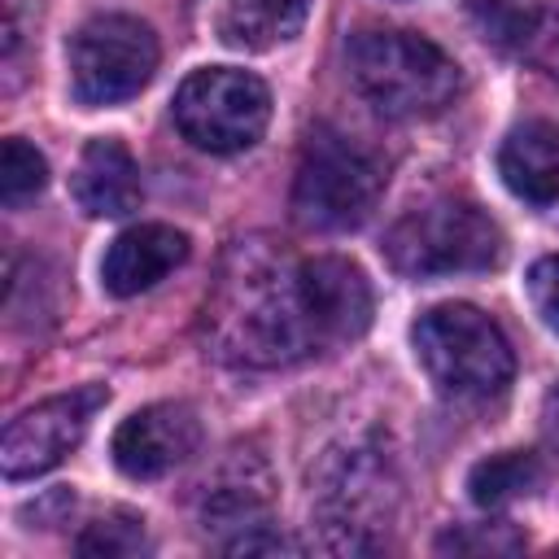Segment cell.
Instances as JSON below:
<instances>
[{"label":"cell","instance_id":"cell-1","mask_svg":"<svg viewBox=\"0 0 559 559\" xmlns=\"http://www.w3.org/2000/svg\"><path fill=\"white\" fill-rule=\"evenodd\" d=\"M201 323L214 358L231 367H288L319 349L301 301V262L262 236L223 253Z\"/></svg>","mask_w":559,"mask_h":559},{"label":"cell","instance_id":"cell-2","mask_svg":"<svg viewBox=\"0 0 559 559\" xmlns=\"http://www.w3.org/2000/svg\"><path fill=\"white\" fill-rule=\"evenodd\" d=\"M345 61L354 87L389 118H432L463 87L454 57L415 31H358L345 44Z\"/></svg>","mask_w":559,"mask_h":559},{"label":"cell","instance_id":"cell-3","mask_svg":"<svg viewBox=\"0 0 559 559\" xmlns=\"http://www.w3.org/2000/svg\"><path fill=\"white\" fill-rule=\"evenodd\" d=\"M411 345L437 393L454 402H489L515 376V354L502 328L467 301H445L424 310L419 323L411 328Z\"/></svg>","mask_w":559,"mask_h":559},{"label":"cell","instance_id":"cell-4","mask_svg":"<svg viewBox=\"0 0 559 559\" xmlns=\"http://www.w3.org/2000/svg\"><path fill=\"white\" fill-rule=\"evenodd\" d=\"M502 258V227L472 201H428L384 231V262L406 280L493 271Z\"/></svg>","mask_w":559,"mask_h":559},{"label":"cell","instance_id":"cell-5","mask_svg":"<svg viewBox=\"0 0 559 559\" xmlns=\"http://www.w3.org/2000/svg\"><path fill=\"white\" fill-rule=\"evenodd\" d=\"M384 192L380 162L332 127H314L297 175H293V218L306 231H349L371 218Z\"/></svg>","mask_w":559,"mask_h":559},{"label":"cell","instance_id":"cell-6","mask_svg":"<svg viewBox=\"0 0 559 559\" xmlns=\"http://www.w3.org/2000/svg\"><path fill=\"white\" fill-rule=\"evenodd\" d=\"M271 122V87L236 66L192 70L175 92V127L205 153H240Z\"/></svg>","mask_w":559,"mask_h":559},{"label":"cell","instance_id":"cell-7","mask_svg":"<svg viewBox=\"0 0 559 559\" xmlns=\"http://www.w3.org/2000/svg\"><path fill=\"white\" fill-rule=\"evenodd\" d=\"M70 92L79 105H118L148 87L157 35L127 13H96L70 35Z\"/></svg>","mask_w":559,"mask_h":559},{"label":"cell","instance_id":"cell-8","mask_svg":"<svg viewBox=\"0 0 559 559\" xmlns=\"http://www.w3.org/2000/svg\"><path fill=\"white\" fill-rule=\"evenodd\" d=\"M393 467L380 450L371 445H349V450H332L323 472H319V515L328 528H336L341 537L332 542V550H367V533L376 528V520L393 515Z\"/></svg>","mask_w":559,"mask_h":559},{"label":"cell","instance_id":"cell-9","mask_svg":"<svg viewBox=\"0 0 559 559\" xmlns=\"http://www.w3.org/2000/svg\"><path fill=\"white\" fill-rule=\"evenodd\" d=\"M105 402H109V389L105 384H87V389L57 393V397L22 411L4 428V441H0V467H4V476L9 480H31V476L52 472L83 441L92 415Z\"/></svg>","mask_w":559,"mask_h":559},{"label":"cell","instance_id":"cell-10","mask_svg":"<svg viewBox=\"0 0 559 559\" xmlns=\"http://www.w3.org/2000/svg\"><path fill=\"white\" fill-rule=\"evenodd\" d=\"M201 445V419L183 402H153L127 415L109 441V454L131 480H162L188 463Z\"/></svg>","mask_w":559,"mask_h":559},{"label":"cell","instance_id":"cell-11","mask_svg":"<svg viewBox=\"0 0 559 559\" xmlns=\"http://www.w3.org/2000/svg\"><path fill=\"white\" fill-rule=\"evenodd\" d=\"M301 301H306V319L319 349L358 341L371 328V310H376L362 266L336 253L301 262Z\"/></svg>","mask_w":559,"mask_h":559},{"label":"cell","instance_id":"cell-12","mask_svg":"<svg viewBox=\"0 0 559 559\" xmlns=\"http://www.w3.org/2000/svg\"><path fill=\"white\" fill-rule=\"evenodd\" d=\"M188 262V236L170 223H135L114 236L100 262V284L114 297H135L162 284L175 266Z\"/></svg>","mask_w":559,"mask_h":559},{"label":"cell","instance_id":"cell-13","mask_svg":"<svg viewBox=\"0 0 559 559\" xmlns=\"http://www.w3.org/2000/svg\"><path fill=\"white\" fill-rule=\"evenodd\" d=\"M70 192L79 201L83 214L92 218H122L140 205V166L131 157V148L114 135H96L83 144L74 175H70Z\"/></svg>","mask_w":559,"mask_h":559},{"label":"cell","instance_id":"cell-14","mask_svg":"<svg viewBox=\"0 0 559 559\" xmlns=\"http://www.w3.org/2000/svg\"><path fill=\"white\" fill-rule=\"evenodd\" d=\"M502 183L528 205L559 201V131L550 122H520L498 148Z\"/></svg>","mask_w":559,"mask_h":559},{"label":"cell","instance_id":"cell-15","mask_svg":"<svg viewBox=\"0 0 559 559\" xmlns=\"http://www.w3.org/2000/svg\"><path fill=\"white\" fill-rule=\"evenodd\" d=\"M310 0H227L218 13V35L231 48L266 52L306 26Z\"/></svg>","mask_w":559,"mask_h":559},{"label":"cell","instance_id":"cell-16","mask_svg":"<svg viewBox=\"0 0 559 559\" xmlns=\"http://www.w3.org/2000/svg\"><path fill=\"white\" fill-rule=\"evenodd\" d=\"M271 502V476L266 467L253 459V454H236L218 476L214 485L205 489V524H258V515L266 511Z\"/></svg>","mask_w":559,"mask_h":559},{"label":"cell","instance_id":"cell-17","mask_svg":"<svg viewBox=\"0 0 559 559\" xmlns=\"http://www.w3.org/2000/svg\"><path fill=\"white\" fill-rule=\"evenodd\" d=\"M542 459L528 454V450H502V454H489L480 459L472 472H467V493L476 507L485 511H502L528 493L542 489Z\"/></svg>","mask_w":559,"mask_h":559},{"label":"cell","instance_id":"cell-18","mask_svg":"<svg viewBox=\"0 0 559 559\" xmlns=\"http://www.w3.org/2000/svg\"><path fill=\"white\" fill-rule=\"evenodd\" d=\"M472 13L485 31V39L515 48V52H533L537 39H546V22L550 9L542 0H472Z\"/></svg>","mask_w":559,"mask_h":559},{"label":"cell","instance_id":"cell-19","mask_svg":"<svg viewBox=\"0 0 559 559\" xmlns=\"http://www.w3.org/2000/svg\"><path fill=\"white\" fill-rule=\"evenodd\" d=\"M48 183V162L39 148H31L26 140H4L0 148V201L4 210H22L26 201H35Z\"/></svg>","mask_w":559,"mask_h":559},{"label":"cell","instance_id":"cell-20","mask_svg":"<svg viewBox=\"0 0 559 559\" xmlns=\"http://www.w3.org/2000/svg\"><path fill=\"white\" fill-rule=\"evenodd\" d=\"M144 550V520L114 511L96 524H87V533L79 537V555H100V559H122V555H140Z\"/></svg>","mask_w":559,"mask_h":559},{"label":"cell","instance_id":"cell-21","mask_svg":"<svg viewBox=\"0 0 559 559\" xmlns=\"http://www.w3.org/2000/svg\"><path fill=\"white\" fill-rule=\"evenodd\" d=\"M437 550H454V555H515V550H524V537L507 520L459 524V528L437 537Z\"/></svg>","mask_w":559,"mask_h":559},{"label":"cell","instance_id":"cell-22","mask_svg":"<svg viewBox=\"0 0 559 559\" xmlns=\"http://www.w3.org/2000/svg\"><path fill=\"white\" fill-rule=\"evenodd\" d=\"M524 288H528V301H533L537 319H542L550 332H559V253L533 262Z\"/></svg>","mask_w":559,"mask_h":559},{"label":"cell","instance_id":"cell-23","mask_svg":"<svg viewBox=\"0 0 559 559\" xmlns=\"http://www.w3.org/2000/svg\"><path fill=\"white\" fill-rule=\"evenodd\" d=\"M542 432L550 445H559V384H550L542 397Z\"/></svg>","mask_w":559,"mask_h":559}]
</instances>
